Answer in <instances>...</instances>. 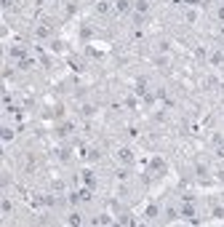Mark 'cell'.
Returning a JSON list of instances; mask_svg holds the SVG:
<instances>
[{
	"label": "cell",
	"mask_w": 224,
	"mask_h": 227,
	"mask_svg": "<svg viewBox=\"0 0 224 227\" xmlns=\"http://www.w3.org/2000/svg\"><path fill=\"white\" fill-rule=\"evenodd\" d=\"M96 11H99V14H104V11H107V3H104V0H99V3H96Z\"/></svg>",
	"instance_id": "2"
},
{
	"label": "cell",
	"mask_w": 224,
	"mask_h": 227,
	"mask_svg": "<svg viewBox=\"0 0 224 227\" xmlns=\"http://www.w3.org/2000/svg\"><path fill=\"white\" fill-rule=\"evenodd\" d=\"M147 8H149V3H147V0H139V3H136V11H139V14H144Z\"/></svg>",
	"instance_id": "1"
},
{
	"label": "cell",
	"mask_w": 224,
	"mask_h": 227,
	"mask_svg": "<svg viewBox=\"0 0 224 227\" xmlns=\"http://www.w3.org/2000/svg\"><path fill=\"white\" fill-rule=\"evenodd\" d=\"M222 48H224V43H222Z\"/></svg>",
	"instance_id": "6"
},
{
	"label": "cell",
	"mask_w": 224,
	"mask_h": 227,
	"mask_svg": "<svg viewBox=\"0 0 224 227\" xmlns=\"http://www.w3.org/2000/svg\"><path fill=\"white\" fill-rule=\"evenodd\" d=\"M219 19H224V8H219Z\"/></svg>",
	"instance_id": "5"
},
{
	"label": "cell",
	"mask_w": 224,
	"mask_h": 227,
	"mask_svg": "<svg viewBox=\"0 0 224 227\" xmlns=\"http://www.w3.org/2000/svg\"><path fill=\"white\" fill-rule=\"evenodd\" d=\"M128 8V0H117V11H126Z\"/></svg>",
	"instance_id": "3"
},
{
	"label": "cell",
	"mask_w": 224,
	"mask_h": 227,
	"mask_svg": "<svg viewBox=\"0 0 224 227\" xmlns=\"http://www.w3.org/2000/svg\"><path fill=\"white\" fill-rule=\"evenodd\" d=\"M120 158L123 160H131V150H120Z\"/></svg>",
	"instance_id": "4"
}]
</instances>
